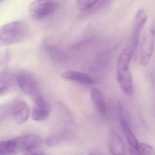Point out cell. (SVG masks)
<instances>
[{
	"mask_svg": "<svg viewBox=\"0 0 155 155\" xmlns=\"http://www.w3.org/2000/svg\"><path fill=\"white\" fill-rule=\"evenodd\" d=\"M42 143L41 137L35 134H26L13 139L0 141V153L9 155L31 151Z\"/></svg>",
	"mask_w": 155,
	"mask_h": 155,
	"instance_id": "cell-1",
	"label": "cell"
},
{
	"mask_svg": "<svg viewBox=\"0 0 155 155\" xmlns=\"http://www.w3.org/2000/svg\"><path fill=\"white\" fill-rule=\"evenodd\" d=\"M28 33V26L21 21L4 25L0 28V47L22 41L26 38Z\"/></svg>",
	"mask_w": 155,
	"mask_h": 155,
	"instance_id": "cell-2",
	"label": "cell"
},
{
	"mask_svg": "<svg viewBox=\"0 0 155 155\" xmlns=\"http://www.w3.org/2000/svg\"><path fill=\"white\" fill-rule=\"evenodd\" d=\"M57 8L54 0H35L29 6V14L34 20L41 21L54 12Z\"/></svg>",
	"mask_w": 155,
	"mask_h": 155,
	"instance_id": "cell-3",
	"label": "cell"
},
{
	"mask_svg": "<svg viewBox=\"0 0 155 155\" xmlns=\"http://www.w3.org/2000/svg\"><path fill=\"white\" fill-rule=\"evenodd\" d=\"M15 82L21 91L31 97L40 93L38 82L34 75L30 71H22L15 75Z\"/></svg>",
	"mask_w": 155,
	"mask_h": 155,
	"instance_id": "cell-4",
	"label": "cell"
},
{
	"mask_svg": "<svg viewBox=\"0 0 155 155\" xmlns=\"http://www.w3.org/2000/svg\"><path fill=\"white\" fill-rule=\"evenodd\" d=\"M155 31L151 29L143 37L140 48L139 61L141 65L147 66L152 59L154 48Z\"/></svg>",
	"mask_w": 155,
	"mask_h": 155,
	"instance_id": "cell-5",
	"label": "cell"
},
{
	"mask_svg": "<svg viewBox=\"0 0 155 155\" xmlns=\"http://www.w3.org/2000/svg\"><path fill=\"white\" fill-rule=\"evenodd\" d=\"M11 117L16 124L22 125L28 120L30 114L27 104L21 99H15L10 104Z\"/></svg>",
	"mask_w": 155,
	"mask_h": 155,
	"instance_id": "cell-6",
	"label": "cell"
},
{
	"mask_svg": "<svg viewBox=\"0 0 155 155\" xmlns=\"http://www.w3.org/2000/svg\"><path fill=\"white\" fill-rule=\"evenodd\" d=\"M35 104L32 112L33 120L40 122L45 120L49 116L50 107L48 102L41 93L31 97Z\"/></svg>",
	"mask_w": 155,
	"mask_h": 155,
	"instance_id": "cell-7",
	"label": "cell"
},
{
	"mask_svg": "<svg viewBox=\"0 0 155 155\" xmlns=\"http://www.w3.org/2000/svg\"><path fill=\"white\" fill-rule=\"evenodd\" d=\"M74 137V133L71 130L63 129L49 136L46 138V143L49 146H56L70 141Z\"/></svg>",
	"mask_w": 155,
	"mask_h": 155,
	"instance_id": "cell-8",
	"label": "cell"
},
{
	"mask_svg": "<svg viewBox=\"0 0 155 155\" xmlns=\"http://www.w3.org/2000/svg\"><path fill=\"white\" fill-rule=\"evenodd\" d=\"M117 75L118 83L122 91L126 95L131 96L134 93V87L129 69L117 72Z\"/></svg>",
	"mask_w": 155,
	"mask_h": 155,
	"instance_id": "cell-9",
	"label": "cell"
},
{
	"mask_svg": "<svg viewBox=\"0 0 155 155\" xmlns=\"http://www.w3.org/2000/svg\"><path fill=\"white\" fill-rule=\"evenodd\" d=\"M134 47L130 43L122 51L117 61V72L122 71L127 69L134 54Z\"/></svg>",
	"mask_w": 155,
	"mask_h": 155,
	"instance_id": "cell-10",
	"label": "cell"
},
{
	"mask_svg": "<svg viewBox=\"0 0 155 155\" xmlns=\"http://www.w3.org/2000/svg\"><path fill=\"white\" fill-rule=\"evenodd\" d=\"M62 78L65 80L84 85H92L94 80L89 75L74 71H69L63 74Z\"/></svg>",
	"mask_w": 155,
	"mask_h": 155,
	"instance_id": "cell-11",
	"label": "cell"
},
{
	"mask_svg": "<svg viewBox=\"0 0 155 155\" xmlns=\"http://www.w3.org/2000/svg\"><path fill=\"white\" fill-rule=\"evenodd\" d=\"M15 82V77L8 72L0 73V97L11 91Z\"/></svg>",
	"mask_w": 155,
	"mask_h": 155,
	"instance_id": "cell-12",
	"label": "cell"
},
{
	"mask_svg": "<svg viewBox=\"0 0 155 155\" xmlns=\"http://www.w3.org/2000/svg\"><path fill=\"white\" fill-rule=\"evenodd\" d=\"M90 97L97 111L101 114H105L107 107L102 92L97 88H92L90 91Z\"/></svg>",
	"mask_w": 155,
	"mask_h": 155,
	"instance_id": "cell-13",
	"label": "cell"
},
{
	"mask_svg": "<svg viewBox=\"0 0 155 155\" xmlns=\"http://www.w3.org/2000/svg\"><path fill=\"white\" fill-rule=\"evenodd\" d=\"M110 151L113 155H124L125 147L122 138L115 134H111L109 139Z\"/></svg>",
	"mask_w": 155,
	"mask_h": 155,
	"instance_id": "cell-14",
	"label": "cell"
},
{
	"mask_svg": "<svg viewBox=\"0 0 155 155\" xmlns=\"http://www.w3.org/2000/svg\"><path fill=\"white\" fill-rule=\"evenodd\" d=\"M147 15L143 9L138 11L134 22L133 36L140 37V33L143 29L147 21Z\"/></svg>",
	"mask_w": 155,
	"mask_h": 155,
	"instance_id": "cell-15",
	"label": "cell"
},
{
	"mask_svg": "<svg viewBox=\"0 0 155 155\" xmlns=\"http://www.w3.org/2000/svg\"><path fill=\"white\" fill-rule=\"evenodd\" d=\"M120 124H121L122 131L128 144L130 145V146L136 150L139 143L136 137L132 132L129 125L124 120H121L120 122Z\"/></svg>",
	"mask_w": 155,
	"mask_h": 155,
	"instance_id": "cell-16",
	"label": "cell"
},
{
	"mask_svg": "<svg viewBox=\"0 0 155 155\" xmlns=\"http://www.w3.org/2000/svg\"><path fill=\"white\" fill-rule=\"evenodd\" d=\"M136 150L140 155H155L153 147L145 143H139Z\"/></svg>",
	"mask_w": 155,
	"mask_h": 155,
	"instance_id": "cell-17",
	"label": "cell"
},
{
	"mask_svg": "<svg viewBox=\"0 0 155 155\" xmlns=\"http://www.w3.org/2000/svg\"><path fill=\"white\" fill-rule=\"evenodd\" d=\"M10 57L11 55L8 50H5L0 54V73L5 71L10 61Z\"/></svg>",
	"mask_w": 155,
	"mask_h": 155,
	"instance_id": "cell-18",
	"label": "cell"
},
{
	"mask_svg": "<svg viewBox=\"0 0 155 155\" xmlns=\"http://www.w3.org/2000/svg\"><path fill=\"white\" fill-rule=\"evenodd\" d=\"M10 117H11L10 104L0 106V125L4 121Z\"/></svg>",
	"mask_w": 155,
	"mask_h": 155,
	"instance_id": "cell-19",
	"label": "cell"
},
{
	"mask_svg": "<svg viewBox=\"0 0 155 155\" xmlns=\"http://www.w3.org/2000/svg\"><path fill=\"white\" fill-rule=\"evenodd\" d=\"M98 0H78L77 2V8L80 11L88 10L94 6Z\"/></svg>",
	"mask_w": 155,
	"mask_h": 155,
	"instance_id": "cell-20",
	"label": "cell"
},
{
	"mask_svg": "<svg viewBox=\"0 0 155 155\" xmlns=\"http://www.w3.org/2000/svg\"><path fill=\"white\" fill-rule=\"evenodd\" d=\"M124 155H140L137 153V150L133 147H128L126 149Z\"/></svg>",
	"mask_w": 155,
	"mask_h": 155,
	"instance_id": "cell-21",
	"label": "cell"
},
{
	"mask_svg": "<svg viewBox=\"0 0 155 155\" xmlns=\"http://www.w3.org/2000/svg\"><path fill=\"white\" fill-rule=\"evenodd\" d=\"M89 155H106L97 149H92L89 152Z\"/></svg>",
	"mask_w": 155,
	"mask_h": 155,
	"instance_id": "cell-22",
	"label": "cell"
},
{
	"mask_svg": "<svg viewBox=\"0 0 155 155\" xmlns=\"http://www.w3.org/2000/svg\"><path fill=\"white\" fill-rule=\"evenodd\" d=\"M23 155H46L40 154L35 153H32L31 151H28V152H25Z\"/></svg>",
	"mask_w": 155,
	"mask_h": 155,
	"instance_id": "cell-23",
	"label": "cell"
},
{
	"mask_svg": "<svg viewBox=\"0 0 155 155\" xmlns=\"http://www.w3.org/2000/svg\"><path fill=\"white\" fill-rule=\"evenodd\" d=\"M0 1H1V0H0Z\"/></svg>",
	"mask_w": 155,
	"mask_h": 155,
	"instance_id": "cell-24",
	"label": "cell"
}]
</instances>
